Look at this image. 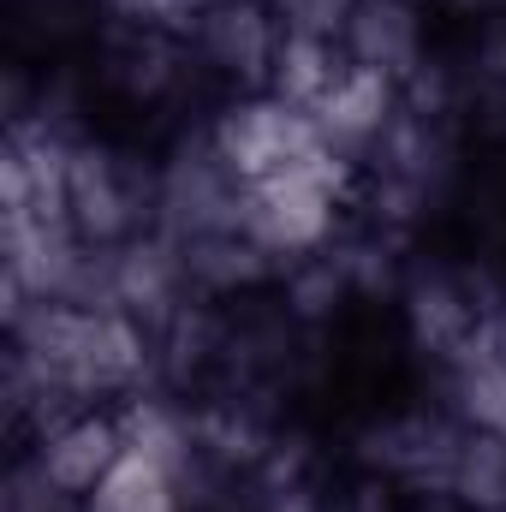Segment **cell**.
Wrapping results in <instances>:
<instances>
[{
    "mask_svg": "<svg viewBox=\"0 0 506 512\" xmlns=\"http://www.w3.org/2000/svg\"><path fill=\"white\" fill-rule=\"evenodd\" d=\"M280 36L286 30H280L268 0H203L185 24V48L197 60V78L221 84L227 96L268 90Z\"/></svg>",
    "mask_w": 506,
    "mask_h": 512,
    "instance_id": "8992f818",
    "label": "cell"
},
{
    "mask_svg": "<svg viewBox=\"0 0 506 512\" xmlns=\"http://www.w3.org/2000/svg\"><path fill=\"white\" fill-rule=\"evenodd\" d=\"M18 453H30L54 489H66L78 507L102 489V477L114 471V459L126 453V405H84L66 411L54 423H42Z\"/></svg>",
    "mask_w": 506,
    "mask_h": 512,
    "instance_id": "ba28073f",
    "label": "cell"
},
{
    "mask_svg": "<svg viewBox=\"0 0 506 512\" xmlns=\"http://www.w3.org/2000/svg\"><path fill=\"white\" fill-rule=\"evenodd\" d=\"M209 143L221 149V161L256 185L268 173H286L310 155H322V126L310 108L274 96V90H251V96H221V108L203 120Z\"/></svg>",
    "mask_w": 506,
    "mask_h": 512,
    "instance_id": "5b68a950",
    "label": "cell"
},
{
    "mask_svg": "<svg viewBox=\"0 0 506 512\" xmlns=\"http://www.w3.org/2000/svg\"><path fill=\"white\" fill-rule=\"evenodd\" d=\"M429 6H441V12H453V18H471V24H489V18L506 12V0H429Z\"/></svg>",
    "mask_w": 506,
    "mask_h": 512,
    "instance_id": "4fadbf2b",
    "label": "cell"
},
{
    "mask_svg": "<svg viewBox=\"0 0 506 512\" xmlns=\"http://www.w3.org/2000/svg\"><path fill=\"white\" fill-rule=\"evenodd\" d=\"M495 352H501V364H506V310L495 316Z\"/></svg>",
    "mask_w": 506,
    "mask_h": 512,
    "instance_id": "5bb4252c",
    "label": "cell"
},
{
    "mask_svg": "<svg viewBox=\"0 0 506 512\" xmlns=\"http://www.w3.org/2000/svg\"><path fill=\"white\" fill-rule=\"evenodd\" d=\"M340 54H346V66L411 90L435 54L429 0H352V12L340 24Z\"/></svg>",
    "mask_w": 506,
    "mask_h": 512,
    "instance_id": "52a82bcc",
    "label": "cell"
},
{
    "mask_svg": "<svg viewBox=\"0 0 506 512\" xmlns=\"http://www.w3.org/2000/svg\"><path fill=\"white\" fill-rule=\"evenodd\" d=\"M66 221L96 251H120L155 233V149L96 126L78 131L66 161Z\"/></svg>",
    "mask_w": 506,
    "mask_h": 512,
    "instance_id": "7a4b0ae2",
    "label": "cell"
},
{
    "mask_svg": "<svg viewBox=\"0 0 506 512\" xmlns=\"http://www.w3.org/2000/svg\"><path fill=\"white\" fill-rule=\"evenodd\" d=\"M346 78V54L340 42H322V36H280V54H274V78L268 90L298 102V108H322V96Z\"/></svg>",
    "mask_w": 506,
    "mask_h": 512,
    "instance_id": "9c48e42d",
    "label": "cell"
},
{
    "mask_svg": "<svg viewBox=\"0 0 506 512\" xmlns=\"http://www.w3.org/2000/svg\"><path fill=\"white\" fill-rule=\"evenodd\" d=\"M352 185L358 167H346L340 155H310L286 173H268L245 185V233L262 256H274V268H298L310 256L334 251L340 221L352 209Z\"/></svg>",
    "mask_w": 506,
    "mask_h": 512,
    "instance_id": "6da1fadb",
    "label": "cell"
},
{
    "mask_svg": "<svg viewBox=\"0 0 506 512\" xmlns=\"http://www.w3.org/2000/svg\"><path fill=\"white\" fill-rule=\"evenodd\" d=\"M447 495L465 512H506V435H495V429H465V447L453 459Z\"/></svg>",
    "mask_w": 506,
    "mask_h": 512,
    "instance_id": "30bf717a",
    "label": "cell"
},
{
    "mask_svg": "<svg viewBox=\"0 0 506 512\" xmlns=\"http://www.w3.org/2000/svg\"><path fill=\"white\" fill-rule=\"evenodd\" d=\"M268 6L286 36H322V42H340V24L352 12V0H268Z\"/></svg>",
    "mask_w": 506,
    "mask_h": 512,
    "instance_id": "7c38bea8",
    "label": "cell"
},
{
    "mask_svg": "<svg viewBox=\"0 0 506 512\" xmlns=\"http://www.w3.org/2000/svg\"><path fill=\"white\" fill-rule=\"evenodd\" d=\"M459 447H465V423L429 399V405H399L370 417L358 429L352 459H358V477H376L399 495H447Z\"/></svg>",
    "mask_w": 506,
    "mask_h": 512,
    "instance_id": "277c9868",
    "label": "cell"
},
{
    "mask_svg": "<svg viewBox=\"0 0 506 512\" xmlns=\"http://www.w3.org/2000/svg\"><path fill=\"white\" fill-rule=\"evenodd\" d=\"M245 227V179L221 161L209 131L185 126L155 149V233L173 245H197Z\"/></svg>",
    "mask_w": 506,
    "mask_h": 512,
    "instance_id": "3957f363",
    "label": "cell"
},
{
    "mask_svg": "<svg viewBox=\"0 0 506 512\" xmlns=\"http://www.w3.org/2000/svg\"><path fill=\"white\" fill-rule=\"evenodd\" d=\"M6 512H84V507L66 489H54L48 471L30 453H18L12 459V477H6Z\"/></svg>",
    "mask_w": 506,
    "mask_h": 512,
    "instance_id": "8fae6325",
    "label": "cell"
}]
</instances>
